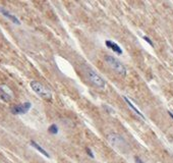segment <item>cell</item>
Listing matches in <instances>:
<instances>
[{"instance_id": "1", "label": "cell", "mask_w": 173, "mask_h": 163, "mask_svg": "<svg viewBox=\"0 0 173 163\" xmlns=\"http://www.w3.org/2000/svg\"><path fill=\"white\" fill-rule=\"evenodd\" d=\"M104 59H105V61H106V63L108 64L116 73H118V75H120L122 76H126V73H127L126 67L124 66V64L121 61H119L118 59H116L115 57H113L111 55H105Z\"/></svg>"}, {"instance_id": "2", "label": "cell", "mask_w": 173, "mask_h": 163, "mask_svg": "<svg viewBox=\"0 0 173 163\" xmlns=\"http://www.w3.org/2000/svg\"><path fill=\"white\" fill-rule=\"evenodd\" d=\"M86 76H87L88 80H89L96 88L100 89V90H103V89H105V87H106V83H105L104 79L101 78V76H99L95 70H93L92 68L86 67Z\"/></svg>"}, {"instance_id": "3", "label": "cell", "mask_w": 173, "mask_h": 163, "mask_svg": "<svg viewBox=\"0 0 173 163\" xmlns=\"http://www.w3.org/2000/svg\"><path fill=\"white\" fill-rule=\"evenodd\" d=\"M31 88L33 89L34 92H35L36 94H38V95L40 97H42V98H44V99H51L52 98V94H51L50 91L38 82H36V81L31 82Z\"/></svg>"}, {"instance_id": "4", "label": "cell", "mask_w": 173, "mask_h": 163, "mask_svg": "<svg viewBox=\"0 0 173 163\" xmlns=\"http://www.w3.org/2000/svg\"><path fill=\"white\" fill-rule=\"evenodd\" d=\"M108 141L110 142V144H111L113 147L117 148V149L120 151L125 150V148L127 147L125 140L119 135H116V134H110L108 136Z\"/></svg>"}, {"instance_id": "5", "label": "cell", "mask_w": 173, "mask_h": 163, "mask_svg": "<svg viewBox=\"0 0 173 163\" xmlns=\"http://www.w3.org/2000/svg\"><path fill=\"white\" fill-rule=\"evenodd\" d=\"M32 107V104L30 102H25L22 104H18V105H15V106L11 107V112L13 114H25L31 109Z\"/></svg>"}, {"instance_id": "6", "label": "cell", "mask_w": 173, "mask_h": 163, "mask_svg": "<svg viewBox=\"0 0 173 163\" xmlns=\"http://www.w3.org/2000/svg\"><path fill=\"white\" fill-rule=\"evenodd\" d=\"M105 45H106V46L108 47V48H110V49H111L112 51H114L115 53H117L118 55H121V54L123 53V51H122V49L120 48V46H119V45H117V44H116V43H114V42L109 41V40H106V41H105Z\"/></svg>"}, {"instance_id": "7", "label": "cell", "mask_w": 173, "mask_h": 163, "mask_svg": "<svg viewBox=\"0 0 173 163\" xmlns=\"http://www.w3.org/2000/svg\"><path fill=\"white\" fill-rule=\"evenodd\" d=\"M0 12H1L3 15L5 16V18H7L8 19H10L11 22H13V24H15V25H21V22L18 21V19L16 18L15 15H13V14H11L9 11L6 10V9H4V8H2V7H0Z\"/></svg>"}, {"instance_id": "8", "label": "cell", "mask_w": 173, "mask_h": 163, "mask_svg": "<svg viewBox=\"0 0 173 163\" xmlns=\"http://www.w3.org/2000/svg\"><path fill=\"white\" fill-rule=\"evenodd\" d=\"M31 145H32L33 147L35 148V149H37V150H38L39 152L41 153V154H43L44 156H46L47 158H49V157H50V155H49V154H48V152H47V151L45 150V149H43V148H42L41 146H40V145L38 144V143H36L35 141H31Z\"/></svg>"}, {"instance_id": "9", "label": "cell", "mask_w": 173, "mask_h": 163, "mask_svg": "<svg viewBox=\"0 0 173 163\" xmlns=\"http://www.w3.org/2000/svg\"><path fill=\"white\" fill-rule=\"evenodd\" d=\"M123 99H124V101H125V102L127 103V104H128V106H129L130 108H131V109H132V110H134V111H135V113H137V114H138V116H141V118H145V116L143 115V113H141V111H140V110H138V108H137V107H135V105H134V104H132V103H131V102H130V100H129L128 98H127V97H125V96H123Z\"/></svg>"}, {"instance_id": "10", "label": "cell", "mask_w": 173, "mask_h": 163, "mask_svg": "<svg viewBox=\"0 0 173 163\" xmlns=\"http://www.w3.org/2000/svg\"><path fill=\"white\" fill-rule=\"evenodd\" d=\"M48 131L52 135H57L58 134V127L56 124H51L49 128H48Z\"/></svg>"}, {"instance_id": "11", "label": "cell", "mask_w": 173, "mask_h": 163, "mask_svg": "<svg viewBox=\"0 0 173 163\" xmlns=\"http://www.w3.org/2000/svg\"><path fill=\"white\" fill-rule=\"evenodd\" d=\"M0 97H1V99H3L4 101H9L10 100V96L8 95L7 93H5L3 91V89L0 88Z\"/></svg>"}, {"instance_id": "12", "label": "cell", "mask_w": 173, "mask_h": 163, "mask_svg": "<svg viewBox=\"0 0 173 163\" xmlns=\"http://www.w3.org/2000/svg\"><path fill=\"white\" fill-rule=\"evenodd\" d=\"M143 39H144L145 41H146L147 43H149V44L151 45L152 47H154V44H153V42L151 41V39H150L149 37H147V36H144V37H143Z\"/></svg>"}, {"instance_id": "13", "label": "cell", "mask_w": 173, "mask_h": 163, "mask_svg": "<svg viewBox=\"0 0 173 163\" xmlns=\"http://www.w3.org/2000/svg\"><path fill=\"white\" fill-rule=\"evenodd\" d=\"M87 153L89 154L90 157H92V158H94V154H93V152L91 151V149H89V148H87Z\"/></svg>"}, {"instance_id": "14", "label": "cell", "mask_w": 173, "mask_h": 163, "mask_svg": "<svg viewBox=\"0 0 173 163\" xmlns=\"http://www.w3.org/2000/svg\"><path fill=\"white\" fill-rule=\"evenodd\" d=\"M135 163H145L143 160H141V158H138V157H135Z\"/></svg>"}, {"instance_id": "15", "label": "cell", "mask_w": 173, "mask_h": 163, "mask_svg": "<svg viewBox=\"0 0 173 163\" xmlns=\"http://www.w3.org/2000/svg\"><path fill=\"white\" fill-rule=\"evenodd\" d=\"M168 114L172 117V119H173V113H172V112H170V111H168Z\"/></svg>"}]
</instances>
